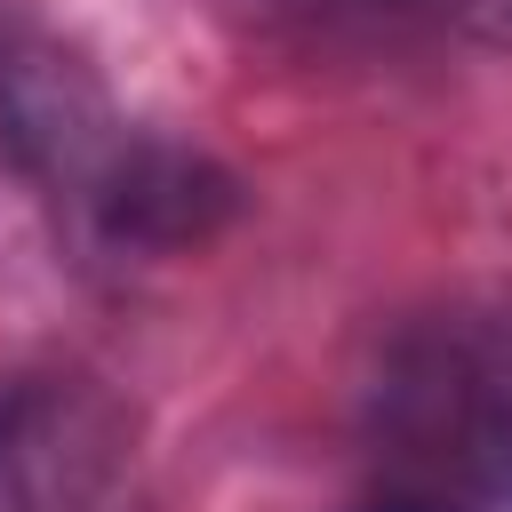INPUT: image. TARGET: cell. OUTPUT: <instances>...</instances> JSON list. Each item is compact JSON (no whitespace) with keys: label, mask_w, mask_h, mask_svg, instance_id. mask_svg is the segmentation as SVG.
<instances>
[{"label":"cell","mask_w":512,"mask_h":512,"mask_svg":"<svg viewBox=\"0 0 512 512\" xmlns=\"http://www.w3.org/2000/svg\"><path fill=\"white\" fill-rule=\"evenodd\" d=\"M0 152L8 168L104 256H184L240 216V176L120 112L80 40L0 16Z\"/></svg>","instance_id":"cell-1"},{"label":"cell","mask_w":512,"mask_h":512,"mask_svg":"<svg viewBox=\"0 0 512 512\" xmlns=\"http://www.w3.org/2000/svg\"><path fill=\"white\" fill-rule=\"evenodd\" d=\"M376 488L432 512H512V304L416 320L368 384Z\"/></svg>","instance_id":"cell-2"},{"label":"cell","mask_w":512,"mask_h":512,"mask_svg":"<svg viewBox=\"0 0 512 512\" xmlns=\"http://www.w3.org/2000/svg\"><path fill=\"white\" fill-rule=\"evenodd\" d=\"M0 512H32V472H24V440L8 408H0Z\"/></svg>","instance_id":"cell-3"},{"label":"cell","mask_w":512,"mask_h":512,"mask_svg":"<svg viewBox=\"0 0 512 512\" xmlns=\"http://www.w3.org/2000/svg\"><path fill=\"white\" fill-rule=\"evenodd\" d=\"M456 16H464V32H472V40L512 48V0H456Z\"/></svg>","instance_id":"cell-4"},{"label":"cell","mask_w":512,"mask_h":512,"mask_svg":"<svg viewBox=\"0 0 512 512\" xmlns=\"http://www.w3.org/2000/svg\"><path fill=\"white\" fill-rule=\"evenodd\" d=\"M360 512H432V504H408V496H384V488H376V496H368Z\"/></svg>","instance_id":"cell-5"}]
</instances>
